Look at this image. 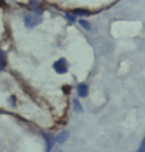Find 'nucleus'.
I'll list each match as a JSON object with an SVG mask.
<instances>
[{"label": "nucleus", "instance_id": "obj_1", "mask_svg": "<svg viewBox=\"0 0 145 152\" xmlns=\"http://www.w3.org/2000/svg\"><path fill=\"white\" fill-rule=\"evenodd\" d=\"M25 25L28 27V28H33L39 25L40 23L43 21V19L39 16H34V15H26L25 16Z\"/></svg>", "mask_w": 145, "mask_h": 152}, {"label": "nucleus", "instance_id": "obj_2", "mask_svg": "<svg viewBox=\"0 0 145 152\" xmlns=\"http://www.w3.org/2000/svg\"><path fill=\"white\" fill-rule=\"evenodd\" d=\"M53 67L58 74H65V73H67V71H68L67 62L64 58L58 60V61L54 64Z\"/></svg>", "mask_w": 145, "mask_h": 152}, {"label": "nucleus", "instance_id": "obj_3", "mask_svg": "<svg viewBox=\"0 0 145 152\" xmlns=\"http://www.w3.org/2000/svg\"><path fill=\"white\" fill-rule=\"evenodd\" d=\"M78 94L81 97H86L89 94V88L86 84H79L78 87Z\"/></svg>", "mask_w": 145, "mask_h": 152}, {"label": "nucleus", "instance_id": "obj_4", "mask_svg": "<svg viewBox=\"0 0 145 152\" xmlns=\"http://www.w3.org/2000/svg\"><path fill=\"white\" fill-rule=\"evenodd\" d=\"M69 136H70L69 131L64 130V131H62L58 136H57V141H58L60 144H63V143H65L67 141V139L69 138Z\"/></svg>", "mask_w": 145, "mask_h": 152}, {"label": "nucleus", "instance_id": "obj_5", "mask_svg": "<svg viewBox=\"0 0 145 152\" xmlns=\"http://www.w3.org/2000/svg\"><path fill=\"white\" fill-rule=\"evenodd\" d=\"M7 65V60H6V55L2 50H0V71L4 70L5 67Z\"/></svg>", "mask_w": 145, "mask_h": 152}, {"label": "nucleus", "instance_id": "obj_6", "mask_svg": "<svg viewBox=\"0 0 145 152\" xmlns=\"http://www.w3.org/2000/svg\"><path fill=\"white\" fill-rule=\"evenodd\" d=\"M74 110H75V111H77V113H82V107L78 99H74Z\"/></svg>", "mask_w": 145, "mask_h": 152}, {"label": "nucleus", "instance_id": "obj_7", "mask_svg": "<svg viewBox=\"0 0 145 152\" xmlns=\"http://www.w3.org/2000/svg\"><path fill=\"white\" fill-rule=\"evenodd\" d=\"M79 24H81V26H82V28L86 30H90V28H92V26H90V24L87 21H86V20H79Z\"/></svg>", "mask_w": 145, "mask_h": 152}, {"label": "nucleus", "instance_id": "obj_8", "mask_svg": "<svg viewBox=\"0 0 145 152\" xmlns=\"http://www.w3.org/2000/svg\"><path fill=\"white\" fill-rule=\"evenodd\" d=\"M45 139H46V141H47V151L46 152H50L51 149L53 147V140L46 135H45Z\"/></svg>", "mask_w": 145, "mask_h": 152}, {"label": "nucleus", "instance_id": "obj_9", "mask_svg": "<svg viewBox=\"0 0 145 152\" xmlns=\"http://www.w3.org/2000/svg\"><path fill=\"white\" fill-rule=\"evenodd\" d=\"M74 14H77V15H79V16H87V15H89V12H87V10H84V9H76V10H74Z\"/></svg>", "mask_w": 145, "mask_h": 152}, {"label": "nucleus", "instance_id": "obj_10", "mask_svg": "<svg viewBox=\"0 0 145 152\" xmlns=\"http://www.w3.org/2000/svg\"><path fill=\"white\" fill-rule=\"evenodd\" d=\"M136 152H145V137L142 139V141L140 143V146H139L138 150Z\"/></svg>", "mask_w": 145, "mask_h": 152}, {"label": "nucleus", "instance_id": "obj_11", "mask_svg": "<svg viewBox=\"0 0 145 152\" xmlns=\"http://www.w3.org/2000/svg\"><path fill=\"white\" fill-rule=\"evenodd\" d=\"M66 18H68L70 20V21H72V22H75L76 21V18H75V16H73V15H70V14H66Z\"/></svg>", "mask_w": 145, "mask_h": 152}]
</instances>
